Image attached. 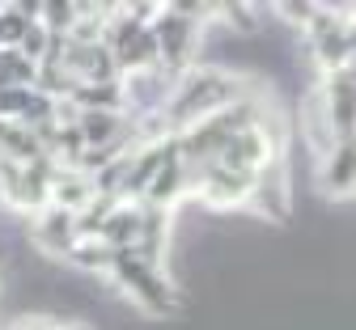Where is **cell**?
Segmentation results:
<instances>
[{"instance_id":"7a4b0ae2","label":"cell","mask_w":356,"mask_h":330,"mask_svg":"<svg viewBox=\"0 0 356 330\" xmlns=\"http://www.w3.org/2000/svg\"><path fill=\"white\" fill-rule=\"evenodd\" d=\"M106 275H111L140 309H149V313H170V309H174V288H170V279L161 275V267L136 258L131 250H119V254L111 258Z\"/></svg>"},{"instance_id":"3957f363","label":"cell","mask_w":356,"mask_h":330,"mask_svg":"<svg viewBox=\"0 0 356 330\" xmlns=\"http://www.w3.org/2000/svg\"><path fill=\"white\" fill-rule=\"evenodd\" d=\"M34 242L42 250H56L68 258V250L76 246V233H72V212L64 208H47L42 216H34Z\"/></svg>"},{"instance_id":"52a82bcc","label":"cell","mask_w":356,"mask_h":330,"mask_svg":"<svg viewBox=\"0 0 356 330\" xmlns=\"http://www.w3.org/2000/svg\"><path fill=\"white\" fill-rule=\"evenodd\" d=\"M17 330H51V326H42V322H26V326H17Z\"/></svg>"},{"instance_id":"5b68a950","label":"cell","mask_w":356,"mask_h":330,"mask_svg":"<svg viewBox=\"0 0 356 330\" xmlns=\"http://www.w3.org/2000/svg\"><path fill=\"white\" fill-rule=\"evenodd\" d=\"M68 258H72L76 267H89V271H102V275H106V267H111L115 250H106V246L94 238V242H76V246L68 250Z\"/></svg>"},{"instance_id":"6da1fadb","label":"cell","mask_w":356,"mask_h":330,"mask_svg":"<svg viewBox=\"0 0 356 330\" xmlns=\"http://www.w3.org/2000/svg\"><path fill=\"white\" fill-rule=\"evenodd\" d=\"M242 98H246L242 81L216 72V68H200V72H183V76H178V85H174V93H170V102H165L161 115H165L170 131L178 135V131H187L191 123L225 110V106H234Z\"/></svg>"},{"instance_id":"277c9868","label":"cell","mask_w":356,"mask_h":330,"mask_svg":"<svg viewBox=\"0 0 356 330\" xmlns=\"http://www.w3.org/2000/svg\"><path fill=\"white\" fill-rule=\"evenodd\" d=\"M318 178H323V191L327 195H348L352 191V145H335L327 157H323V170H318Z\"/></svg>"},{"instance_id":"8992f818","label":"cell","mask_w":356,"mask_h":330,"mask_svg":"<svg viewBox=\"0 0 356 330\" xmlns=\"http://www.w3.org/2000/svg\"><path fill=\"white\" fill-rule=\"evenodd\" d=\"M280 13H284V22H297V26H309L318 17V9L323 5H305V0H297V5H276Z\"/></svg>"}]
</instances>
